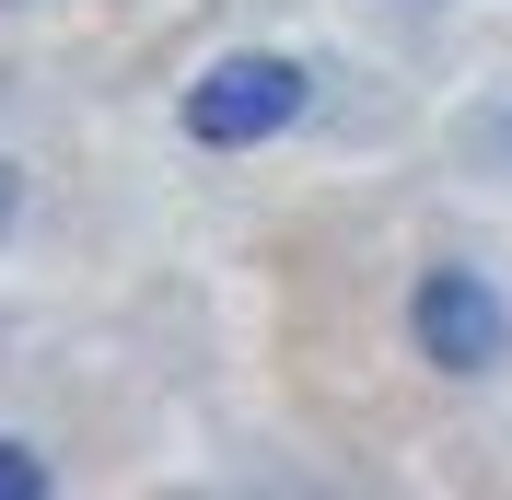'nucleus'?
<instances>
[{
    "label": "nucleus",
    "instance_id": "1",
    "mask_svg": "<svg viewBox=\"0 0 512 500\" xmlns=\"http://www.w3.org/2000/svg\"><path fill=\"white\" fill-rule=\"evenodd\" d=\"M291 117H303V70H291V59H222V70H210V82L187 94V128L210 140V152L280 140Z\"/></svg>",
    "mask_w": 512,
    "mask_h": 500
},
{
    "label": "nucleus",
    "instance_id": "3",
    "mask_svg": "<svg viewBox=\"0 0 512 500\" xmlns=\"http://www.w3.org/2000/svg\"><path fill=\"white\" fill-rule=\"evenodd\" d=\"M35 489H47V466H35L24 442H0V500H35Z\"/></svg>",
    "mask_w": 512,
    "mask_h": 500
},
{
    "label": "nucleus",
    "instance_id": "4",
    "mask_svg": "<svg viewBox=\"0 0 512 500\" xmlns=\"http://www.w3.org/2000/svg\"><path fill=\"white\" fill-rule=\"evenodd\" d=\"M0 221H12V163H0Z\"/></svg>",
    "mask_w": 512,
    "mask_h": 500
},
{
    "label": "nucleus",
    "instance_id": "2",
    "mask_svg": "<svg viewBox=\"0 0 512 500\" xmlns=\"http://www.w3.org/2000/svg\"><path fill=\"white\" fill-rule=\"evenodd\" d=\"M408 314H419V349H431L443 373H489V361H501V303H489L478 268H431Z\"/></svg>",
    "mask_w": 512,
    "mask_h": 500
}]
</instances>
